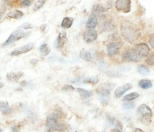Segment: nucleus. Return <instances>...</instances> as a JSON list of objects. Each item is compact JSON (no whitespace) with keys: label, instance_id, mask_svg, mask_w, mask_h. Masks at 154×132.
<instances>
[{"label":"nucleus","instance_id":"f257e3e1","mask_svg":"<svg viewBox=\"0 0 154 132\" xmlns=\"http://www.w3.org/2000/svg\"><path fill=\"white\" fill-rule=\"evenodd\" d=\"M121 32L126 41L132 44L137 41L141 36L140 30L136 25L130 21L124 22L121 27Z\"/></svg>","mask_w":154,"mask_h":132},{"label":"nucleus","instance_id":"f03ea898","mask_svg":"<svg viewBox=\"0 0 154 132\" xmlns=\"http://www.w3.org/2000/svg\"><path fill=\"white\" fill-rule=\"evenodd\" d=\"M114 87V83L106 82L101 84L97 89V96L103 105L106 106L107 104L109 101L111 92Z\"/></svg>","mask_w":154,"mask_h":132},{"label":"nucleus","instance_id":"7ed1b4c3","mask_svg":"<svg viewBox=\"0 0 154 132\" xmlns=\"http://www.w3.org/2000/svg\"><path fill=\"white\" fill-rule=\"evenodd\" d=\"M58 118L59 115L56 112H54L48 116L46 122L48 130L62 132L66 130V125L63 123H59Z\"/></svg>","mask_w":154,"mask_h":132},{"label":"nucleus","instance_id":"20e7f679","mask_svg":"<svg viewBox=\"0 0 154 132\" xmlns=\"http://www.w3.org/2000/svg\"><path fill=\"white\" fill-rule=\"evenodd\" d=\"M137 114L140 121L143 124L148 125L152 121V112L150 108L147 105H141L137 109Z\"/></svg>","mask_w":154,"mask_h":132},{"label":"nucleus","instance_id":"39448f33","mask_svg":"<svg viewBox=\"0 0 154 132\" xmlns=\"http://www.w3.org/2000/svg\"><path fill=\"white\" fill-rule=\"evenodd\" d=\"M99 20L98 26L103 31H111L114 28V24L111 17L102 14Z\"/></svg>","mask_w":154,"mask_h":132},{"label":"nucleus","instance_id":"423d86ee","mask_svg":"<svg viewBox=\"0 0 154 132\" xmlns=\"http://www.w3.org/2000/svg\"><path fill=\"white\" fill-rule=\"evenodd\" d=\"M26 35V33L21 30H18L13 32L9 36L8 40L3 43V46L11 45L15 42L24 38Z\"/></svg>","mask_w":154,"mask_h":132},{"label":"nucleus","instance_id":"0eeeda50","mask_svg":"<svg viewBox=\"0 0 154 132\" xmlns=\"http://www.w3.org/2000/svg\"><path fill=\"white\" fill-rule=\"evenodd\" d=\"M116 8L119 11L129 12L131 8V0H117L115 3Z\"/></svg>","mask_w":154,"mask_h":132},{"label":"nucleus","instance_id":"6e6552de","mask_svg":"<svg viewBox=\"0 0 154 132\" xmlns=\"http://www.w3.org/2000/svg\"><path fill=\"white\" fill-rule=\"evenodd\" d=\"M123 60L127 62H137L141 58L137 54L134 49H129L125 51L123 56Z\"/></svg>","mask_w":154,"mask_h":132},{"label":"nucleus","instance_id":"1a4fd4ad","mask_svg":"<svg viewBox=\"0 0 154 132\" xmlns=\"http://www.w3.org/2000/svg\"><path fill=\"white\" fill-rule=\"evenodd\" d=\"M135 50L140 58L147 57L149 54V47L145 43H140L135 46Z\"/></svg>","mask_w":154,"mask_h":132},{"label":"nucleus","instance_id":"9d476101","mask_svg":"<svg viewBox=\"0 0 154 132\" xmlns=\"http://www.w3.org/2000/svg\"><path fill=\"white\" fill-rule=\"evenodd\" d=\"M97 38V33L94 29H90L85 32L83 34V39L87 43L93 42Z\"/></svg>","mask_w":154,"mask_h":132},{"label":"nucleus","instance_id":"9b49d317","mask_svg":"<svg viewBox=\"0 0 154 132\" xmlns=\"http://www.w3.org/2000/svg\"><path fill=\"white\" fill-rule=\"evenodd\" d=\"M120 48L119 44L118 43L112 42L107 46V54L109 57H113L118 53Z\"/></svg>","mask_w":154,"mask_h":132},{"label":"nucleus","instance_id":"f8f14e48","mask_svg":"<svg viewBox=\"0 0 154 132\" xmlns=\"http://www.w3.org/2000/svg\"><path fill=\"white\" fill-rule=\"evenodd\" d=\"M33 47H34V44L32 43H28L13 51L11 53V55L14 56H18L20 54H23L31 51Z\"/></svg>","mask_w":154,"mask_h":132},{"label":"nucleus","instance_id":"ddd939ff","mask_svg":"<svg viewBox=\"0 0 154 132\" xmlns=\"http://www.w3.org/2000/svg\"><path fill=\"white\" fill-rule=\"evenodd\" d=\"M132 88L133 85L130 83H127L122 86L118 88L115 91V97L117 98H120L126 92L131 89Z\"/></svg>","mask_w":154,"mask_h":132},{"label":"nucleus","instance_id":"4468645a","mask_svg":"<svg viewBox=\"0 0 154 132\" xmlns=\"http://www.w3.org/2000/svg\"><path fill=\"white\" fill-rule=\"evenodd\" d=\"M66 41V33L62 31L59 34L58 38L55 43V47L58 49H61Z\"/></svg>","mask_w":154,"mask_h":132},{"label":"nucleus","instance_id":"2eb2a0df","mask_svg":"<svg viewBox=\"0 0 154 132\" xmlns=\"http://www.w3.org/2000/svg\"><path fill=\"white\" fill-rule=\"evenodd\" d=\"M24 75L23 72H10L7 74L6 77L8 80L13 83L17 82L21 76Z\"/></svg>","mask_w":154,"mask_h":132},{"label":"nucleus","instance_id":"dca6fc26","mask_svg":"<svg viewBox=\"0 0 154 132\" xmlns=\"http://www.w3.org/2000/svg\"><path fill=\"white\" fill-rule=\"evenodd\" d=\"M97 22L98 19L97 16L95 14H91L86 22V28L89 29H94L97 25Z\"/></svg>","mask_w":154,"mask_h":132},{"label":"nucleus","instance_id":"f3484780","mask_svg":"<svg viewBox=\"0 0 154 132\" xmlns=\"http://www.w3.org/2000/svg\"><path fill=\"white\" fill-rule=\"evenodd\" d=\"M106 11V8L103 7V6L101 4H97L93 7L92 9V14H95L97 16H100L102 15L103 13Z\"/></svg>","mask_w":154,"mask_h":132},{"label":"nucleus","instance_id":"a211bd4d","mask_svg":"<svg viewBox=\"0 0 154 132\" xmlns=\"http://www.w3.org/2000/svg\"><path fill=\"white\" fill-rule=\"evenodd\" d=\"M74 19L72 18L66 17L64 18L61 24V26L63 28L68 29L71 28L73 24Z\"/></svg>","mask_w":154,"mask_h":132},{"label":"nucleus","instance_id":"6ab92c4d","mask_svg":"<svg viewBox=\"0 0 154 132\" xmlns=\"http://www.w3.org/2000/svg\"><path fill=\"white\" fill-rule=\"evenodd\" d=\"M138 86L143 89H146L152 87L153 84L150 80L142 79L138 82Z\"/></svg>","mask_w":154,"mask_h":132},{"label":"nucleus","instance_id":"aec40b11","mask_svg":"<svg viewBox=\"0 0 154 132\" xmlns=\"http://www.w3.org/2000/svg\"><path fill=\"white\" fill-rule=\"evenodd\" d=\"M79 56L81 59L86 62H90L92 58L90 52L84 49H82L80 51Z\"/></svg>","mask_w":154,"mask_h":132},{"label":"nucleus","instance_id":"412c9836","mask_svg":"<svg viewBox=\"0 0 154 132\" xmlns=\"http://www.w3.org/2000/svg\"><path fill=\"white\" fill-rule=\"evenodd\" d=\"M77 91L80 94V97L83 99L88 98L91 97L93 94L92 92L91 91H87L86 89L80 88H77Z\"/></svg>","mask_w":154,"mask_h":132},{"label":"nucleus","instance_id":"4be33fe9","mask_svg":"<svg viewBox=\"0 0 154 132\" xmlns=\"http://www.w3.org/2000/svg\"><path fill=\"white\" fill-rule=\"evenodd\" d=\"M24 14L23 12L20 10H15L10 12L7 15L8 17L14 19H18L23 16Z\"/></svg>","mask_w":154,"mask_h":132},{"label":"nucleus","instance_id":"5701e85b","mask_svg":"<svg viewBox=\"0 0 154 132\" xmlns=\"http://www.w3.org/2000/svg\"><path fill=\"white\" fill-rule=\"evenodd\" d=\"M9 111L10 109L8 102L0 101V111L4 114H7Z\"/></svg>","mask_w":154,"mask_h":132},{"label":"nucleus","instance_id":"b1692460","mask_svg":"<svg viewBox=\"0 0 154 132\" xmlns=\"http://www.w3.org/2000/svg\"><path fill=\"white\" fill-rule=\"evenodd\" d=\"M137 71L139 74L143 76L148 75L150 72L149 68L143 65H139L138 66Z\"/></svg>","mask_w":154,"mask_h":132},{"label":"nucleus","instance_id":"393cba45","mask_svg":"<svg viewBox=\"0 0 154 132\" xmlns=\"http://www.w3.org/2000/svg\"><path fill=\"white\" fill-rule=\"evenodd\" d=\"M139 94L137 92L131 93L129 94H126L123 98V101H131L139 98Z\"/></svg>","mask_w":154,"mask_h":132},{"label":"nucleus","instance_id":"a878e982","mask_svg":"<svg viewBox=\"0 0 154 132\" xmlns=\"http://www.w3.org/2000/svg\"><path fill=\"white\" fill-rule=\"evenodd\" d=\"M40 51L43 56H46L50 53V49L47 44H44L40 47Z\"/></svg>","mask_w":154,"mask_h":132},{"label":"nucleus","instance_id":"bb28decb","mask_svg":"<svg viewBox=\"0 0 154 132\" xmlns=\"http://www.w3.org/2000/svg\"><path fill=\"white\" fill-rule=\"evenodd\" d=\"M99 79L97 76H92L89 78H84L83 83H89L91 84H96L98 83Z\"/></svg>","mask_w":154,"mask_h":132},{"label":"nucleus","instance_id":"cd10ccee","mask_svg":"<svg viewBox=\"0 0 154 132\" xmlns=\"http://www.w3.org/2000/svg\"><path fill=\"white\" fill-rule=\"evenodd\" d=\"M45 0H37L34 5V10L35 11L41 9L45 4Z\"/></svg>","mask_w":154,"mask_h":132},{"label":"nucleus","instance_id":"c85d7f7f","mask_svg":"<svg viewBox=\"0 0 154 132\" xmlns=\"http://www.w3.org/2000/svg\"><path fill=\"white\" fill-rule=\"evenodd\" d=\"M136 106L135 103H127L124 104L123 105V108L125 110H132L134 109Z\"/></svg>","mask_w":154,"mask_h":132},{"label":"nucleus","instance_id":"c756f323","mask_svg":"<svg viewBox=\"0 0 154 132\" xmlns=\"http://www.w3.org/2000/svg\"><path fill=\"white\" fill-rule=\"evenodd\" d=\"M146 63L150 65H153L154 64V54H150L148 56L147 59L146 60Z\"/></svg>","mask_w":154,"mask_h":132},{"label":"nucleus","instance_id":"7c9ffc66","mask_svg":"<svg viewBox=\"0 0 154 132\" xmlns=\"http://www.w3.org/2000/svg\"><path fill=\"white\" fill-rule=\"evenodd\" d=\"M74 89L75 88L71 85H65L62 88V91L66 92H72Z\"/></svg>","mask_w":154,"mask_h":132},{"label":"nucleus","instance_id":"2f4dec72","mask_svg":"<svg viewBox=\"0 0 154 132\" xmlns=\"http://www.w3.org/2000/svg\"><path fill=\"white\" fill-rule=\"evenodd\" d=\"M149 42L150 46L154 49V34H152L149 35Z\"/></svg>","mask_w":154,"mask_h":132},{"label":"nucleus","instance_id":"473e14b6","mask_svg":"<svg viewBox=\"0 0 154 132\" xmlns=\"http://www.w3.org/2000/svg\"><path fill=\"white\" fill-rule=\"evenodd\" d=\"M32 27H33V26L31 24L29 23H26L24 24L23 25H22V28L26 30L32 28Z\"/></svg>","mask_w":154,"mask_h":132},{"label":"nucleus","instance_id":"72a5a7b5","mask_svg":"<svg viewBox=\"0 0 154 132\" xmlns=\"http://www.w3.org/2000/svg\"><path fill=\"white\" fill-rule=\"evenodd\" d=\"M22 5L25 7H29L31 5V2L29 0H23L22 2Z\"/></svg>","mask_w":154,"mask_h":132},{"label":"nucleus","instance_id":"f704fd0d","mask_svg":"<svg viewBox=\"0 0 154 132\" xmlns=\"http://www.w3.org/2000/svg\"><path fill=\"white\" fill-rule=\"evenodd\" d=\"M11 131L12 132H19L20 131V128L17 126H14L11 128Z\"/></svg>","mask_w":154,"mask_h":132},{"label":"nucleus","instance_id":"c9c22d12","mask_svg":"<svg viewBox=\"0 0 154 132\" xmlns=\"http://www.w3.org/2000/svg\"><path fill=\"white\" fill-rule=\"evenodd\" d=\"M134 132H145L143 130H142L140 128H137L135 129V131Z\"/></svg>","mask_w":154,"mask_h":132},{"label":"nucleus","instance_id":"e433bc0d","mask_svg":"<svg viewBox=\"0 0 154 132\" xmlns=\"http://www.w3.org/2000/svg\"><path fill=\"white\" fill-rule=\"evenodd\" d=\"M111 132H121L119 129H113L111 130Z\"/></svg>","mask_w":154,"mask_h":132},{"label":"nucleus","instance_id":"4c0bfd02","mask_svg":"<svg viewBox=\"0 0 154 132\" xmlns=\"http://www.w3.org/2000/svg\"><path fill=\"white\" fill-rule=\"evenodd\" d=\"M5 84L2 82H0V89H1L2 88H3Z\"/></svg>","mask_w":154,"mask_h":132},{"label":"nucleus","instance_id":"58836bf2","mask_svg":"<svg viewBox=\"0 0 154 132\" xmlns=\"http://www.w3.org/2000/svg\"><path fill=\"white\" fill-rule=\"evenodd\" d=\"M32 63H32V64H36L38 61L37 59H33V60H32Z\"/></svg>","mask_w":154,"mask_h":132},{"label":"nucleus","instance_id":"ea45409f","mask_svg":"<svg viewBox=\"0 0 154 132\" xmlns=\"http://www.w3.org/2000/svg\"><path fill=\"white\" fill-rule=\"evenodd\" d=\"M48 132H54L52 130H48Z\"/></svg>","mask_w":154,"mask_h":132},{"label":"nucleus","instance_id":"a19ab883","mask_svg":"<svg viewBox=\"0 0 154 132\" xmlns=\"http://www.w3.org/2000/svg\"><path fill=\"white\" fill-rule=\"evenodd\" d=\"M0 132H2V130L0 129Z\"/></svg>","mask_w":154,"mask_h":132},{"label":"nucleus","instance_id":"79ce46f5","mask_svg":"<svg viewBox=\"0 0 154 132\" xmlns=\"http://www.w3.org/2000/svg\"><path fill=\"white\" fill-rule=\"evenodd\" d=\"M1 76H0V80H1Z\"/></svg>","mask_w":154,"mask_h":132}]
</instances>
